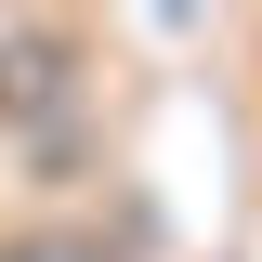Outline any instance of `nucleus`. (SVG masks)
<instances>
[{"instance_id":"f257e3e1","label":"nucleus","mask_w":262,"mask_h":262,"mask_svg":"<svg viewBox=\"0 0 262 262\" xmlns=\"http://www.w3.org/2000/svg\"><path fill=\"white\" fill-rule=\"evenodd\" d=\"M13 262H105V236H27Z\"/></svg>"}]
</instances>
